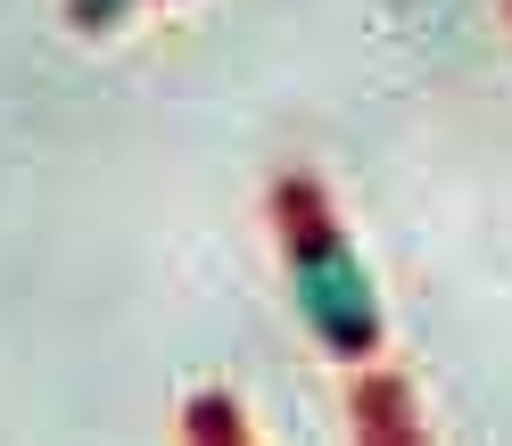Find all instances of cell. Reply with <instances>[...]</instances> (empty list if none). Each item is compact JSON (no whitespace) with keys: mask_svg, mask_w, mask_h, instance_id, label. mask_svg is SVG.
I'll return each instance as SVG.
<instances>
[{"mask_svg":"<svg viewBox=\"0 0 512 446\" xmlns=\"http://www.w3.org/2000/svg\"><path fill=\"white\" fill-rule=\"evenodd\" d=\"M298 306H306V323L331 347H364L372 339V281H364L356 257H347V240L331 232V223L298 232Z\"/></svg>","mask_w":512,"mask_h":446,"instance_id":"obj_1","label":"cell"}]
</instances>
